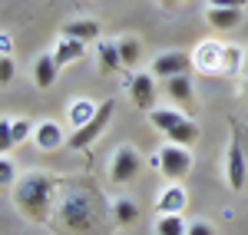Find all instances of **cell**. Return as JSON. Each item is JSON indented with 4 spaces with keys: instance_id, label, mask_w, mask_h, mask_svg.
<instances>
[{
    "instance_id": "52a82bcc",
    "label": "cell",
    "mask_w": 248,
    "mask_h": 235,
    "mask_svg": "<svg viewBox=\"0 0 248 235\" xmlns=\"http://www.w3.org/2000/svg\"><path fill=\"white\" fill-rule=\"evenodd\" d=\"M232 142H229V186L232 189H242L245 186V156H242V136H238V126H232Z\"/></svg>"
},
{
    "instance_id": "83f0119b",
    "label": "cell",
    "mask_w": 248,
    "mask_h": 235,
    "mask_svg": "<svg viewBox=\"0 0 248 235\" xmlns=\"http://www.w3.org/2000/svg\"><path fill=\"white\" fill-rule=\"evenodd\" d=\"M0 53H3V57L10 53V37H7V33H0Z\"/></svg>"
},
{
    "instance_id": "9c48e42d",
    "label": "cell",
    "mask_w": 248,
    "mask_h": 235,
    "mask_svg": "<svg viewBox=\"0 0 248 235\" xmlns=\"http://www.w3.org/2000/svg\"><path fill=\"white\" fill-rule=\"evenodd\" d=\"M57 73H60V66H57V60H53V53H43V57L37 60V66H33V79H37L40 90H50L53 79H57Z\"/></svg>"
},
{
    "instance_id": "cb8c5ba5",
    "label": "cell",
    "mask_w": 248,
    "mask_h": 235,
    "mask_svg": "<svg viewBox=\"0 0 248 235\" xmlns=\"http://www.w3.org/2000/svg\"><path fill=\"white\" fill-rule=\"evenodd\" d=\"M30 136V123L27 119H14V142H23Z\"/></svg>"
},
{
    "instance_id": "6da1fadb",
    "label": "cell",
    "mask_w": 248,
    "mask_h": 235,
    "mask_svg": "<svg viewBox=\"0 0 248 235\" xmlns=\"http://www.w3.org/2000/svg\"><path fill=\"white\" fill-rule=\"evenodd\" d=\"M53 192H57V182L46 176V172H30V176L20 179L17 192H14V202H17V209L27 219L43 222V219H46V212H50Z\"/></svg>"
},
{
    "instance_id": "ac0fdd59",
    "label": "cell",
    "mask_w": 248,
    "mask_h": 235,
    "mask_svg": "<svg viewBox=\"0 0 248 235\" xmlns=\"http://www.w3.org/2000/svg\"><path fill=\"white\" fill-rule=\"evenodd\" d=\"M179 119H182V116H179L175 110H149V123H153L155 129H162V133H169Z\"/></svg>"
},
{
    "instance_id": "2e32d148",
    "label": "cell",
    "mask_w": 248,
    "mask_h": 235,
    "mask_svg": "<svg viewBox=\"0 0 248 235\" xmlns=\"http://www.w3.org/2000/svg\"><path fill=\"white\" fill-rule=\"evenodd\" d=\"M155 235H186V222H182V216H175V212L162 216L159 222H155Z\"/></svg>"
},
{
    "instance_id": "f1b7e54d",
    "label": "cell",
    "mask_w": 248,
    "mask_h": 235,
    "mask_svg": "<svg viewBox=\"0 0 248 235\" xmlns=\"http://www.w3.org/2000/svg\"><path fill=\"white\" fill-rule=\"evenodd\" d=\"M162 3H166V7H172V3H179V0H162Z\"/></svg>"
},
{
    "instance_id": "4316f807",
    "label": "cell",
    "mask_w": 248,
    "mask_h": 235,
    "mask_svg": "<svg viewBox=\"0 0 248 235\" xmlns=\"http://www.w3.org/2000/svg\"><path fill=\"white\" fill-rule=\"evenodd\" d=\"M212 7H232V10H245V0H212Z\"/></svg>"
},
{
    "instance_id": "ffe728a7",
    "label": "cell",
    "mask_w": 248,
    "mask_h": 235,
    "mask_svg": "<svg viewBox=\"0 0 248 235\" xmlns=\"http://www.w3.org/2000/svg\"><path fill=\"white\" fill-rule=\"evenodd\" d=\"M182 202H186L182 189H169L166 196L159 199V209H162V212H179V209H182Z\"/></svg>"
},
{
    "instance_id": "e0dca14e",
    "label": "cell",
    "mask_w": 248,
    "mask_h": 235,
    "mask_svg": "<svg viewBox=\"0 0 248 235\" xmlns=\"http://www.w3.org/2000/svg\"><path fill=\"white\" fill-rule=\"evenodd\" d=\"M119 57H123V66H136V60L142 57V43L136 37L119 40Z\"/></svg>"
},
{
    "instance_id": "5bb4252c",
    "label": "cell",
    "mask_w": 248,
    "mask_h": 235,
    "mask_svg": "<svg viewBox=\"0 0 248 235\" xmlns=\"http://www.w3.org/2000/svg\"><path fill=\"white\" fill-rule=\"evenodd\" d=\"M83 40H70V37H63V43L57 47V53H53V60H57V66H66V63H73V60L83 57Z\"/></svg>"
},
{
    "instance_id": "d4e9b609",
    "label": "cell",
    "mask_w": 248,
    "mask_h": 235,
    "mask_svg": "<svg viewBox=\"0 0 248 235\" xmlns=\"http://www.w3.org/2000/svg\"><path fill=\"white\" fill-rule=\"evenodd\" d=\"M10 79H14V60L0 57V83H10Z\"/></svg>"
},
{
    "instance_id": "603a6c76",
    "label": "cell",
    "mask_w": 248,
    "mask_h": 235,
    "mask_svg": "<svg viewBox=\"0 0 248 235\" xmlns=\"http://www.w3.org/2000/svg\"><path fill=\"white\" fill-rule=\"evenodd\" d=\"M14 179H17L14 162H10L7 156H0V186H14Z\"/></svg>"
},
{
    "instance_id": "8992f818",
    "label": "cell",
    "mask_w": 248,
    "mask_h": 235,
    "mask_svg": "<svg viewBox=\"0 0 248 235\" xmlns=\"http://www.w3.org/2000/svg\"><path fill=\"white\" fill-rule=\"evenodd\" d=\"M129 96H133V103L139 106V110H155V77L153 73H136L133 79H129Z\"/></svg>"
},
{
    "instance_id": "484cf974",
    "label": "cell",
    "mask_w": 248,
    "mask_h": 235,
    "mask_svg": "<svg viewBox=\"0 0 248 235\" xmlns=\"http://www.w3.org/2000/svg\"><path fill=\"white\" fill-rule=\"evenodd\" d=\"M186 235H215V229H212L209 222H192L189 229H186Z\"/></svg>"
},
{
    "instance_id": "8fae6325",
    "label": "cell",
    "mask_w": 248,
    "mask_h": 235,
    "mask_svg": "<svg viewBox=\"0 0 248 235\" xmlns=\"http://www.w3.org/2000/svg\"><path fill=\"white\" fill-rule=\"evenodd\" d=\"M209 23L215 30H235L242 23V10H232V7H209Z\"/></svg>"
},
{
    "instance_id": "44dd1931",
    "label": "cell",
    "mask_w": 248,
    "mask_h": 235,
    "mask_svg": "<svg viewBox=\"0 0 248 235\" xmlns=\"http://www.w3.org/2000/svg\"><path fill=\"white\" fill-rule=\"evenodd\" d=\"M96 110H99V106H93V103H86V99L73 106V123H77V129L83 126V123H86V119H93V113H96Z\"/></svg>"
},
{
    "instance_id": "f546056e",
    "label": "cell",
    "mask_w": 248,
    "mask_h": 235,
    "mask_svg": "<svg viewBox=\"0 0 248 235\" xmlns=\"http://www.w3.org/2000/svg\"><path fill=\"white\" fill-rule=\"evenodd\" d=\"M245 73H248V57H245Z\"/></svg>"
},
{
    "instance_id": "d6986e66",
    "label": "cell",
    "mask_w": 248,
    "mask_h": 235,
    "mask_svg": "<svg viewBox=\"0 0 248 235\" xmlns=\"http://www.w3.org/2000/svg\"><path fill=\"white\" fill-rule=\"evenodd\" d=\"M113 212H116V222H119V225H133L136 216H139V209H136L133 199H119V202L113 205Z\"/></svg>"
},
{
    "instance_id": "7402d4cb",
    "label": "cell",
    "mask_w": 248,
    "mask_h": 235,
    "mask_svg": "<svg viewBox=\"0 0 248 235\" xmlns=\"http://www.w3.org/2000/svg\"><path fill=\"white\" fill-rule=\"evenodd\" d=\"M14 146V123L0 119V156H7V149Z\"/></svg>"
},
{
    "instance_id": "3957f363",
    "label": "cell",
    "mask_w": 248,
    "mask_h": 235,
    "mask_svg": "<svg viewBox=\"0 0 248 235\" xmlns=\"http://www.w3.org/2000/svg\"><path fill=\"white\" fill-rule=\"evenodd\" d=\"M159 169H162V176H166V179H182V176H189V169H192V153H189V146H175V142L162 146V149H159Z\"/></svg>"
},
{
    "instance_id": "7a4b0ae2",
    "label": "cell",
    "mask_w": 248,
    "mask_h": 235,
    "mask_svg": "<svg viewBox=\"0 0 248 235\" xmlns=\"http://www.w3.org/2000/svg\"><path fill=\"white\" fill-rule=\"evenodd\" d=\"M113 110H116V103L113 99H106V103H99V110L93 113V119H86L83 126H79L73 136L66 139V146L70 149H86L93 139H99V133L109 126V119H113Z\"/></svg>"
},
{
    "instance_id": "7c38bea8",
    "label": "cell",
    "mask_w": 248,
    "mask_h": 235,
    "mask_svg": "<svg viewBox=\"0 0 248 235\" xmlns=\"http://www.w3.org/2000/svg\"><path fill=\"white\" fill-rule=\"evenodd\" d=\"M166 139H169V142H175V146H192V142L199 139V126H195L192 119L182 116V119H179V123L169 129V133H166Z\"/></svg>"
},
{
    "instance_id": "30bf717a",
    "label": "cell",
    "mask_w": 248,
    "mask_h": 235,
    "mask_svg": "<svg viewBox=\"0 0 248 235\" xmlns=\"http://www.w3.org/2000/svg\"><path fill=\"white\" fill-rule=\"evenodd\" d=\"M63 37L83 40V43L99 40V23H96V20H73V23H66V27H63Z\"/></svg>"
},
{
    "instance_id": "4dcf8cb0",
    "label": "cell",
    "mask_w": 248,
    "mask_h": 235,
    "mask_svg": "<svg viewBox=\"0 0 248 235\" xmlns=\"http://www.w3.org/2000/svg\"><path fill=\"white\" fill-rule=\"evenodd\" d=\"M245 96H248V83H245Z\"/></svg>"
},
{
    "instance_id": "9a60e30c",
    "label": "cell",
    "mask_w": 248,
    "mask_h": 235,
    "mask_svg": "<svg viewBox=\"0 0 248 235\" xmlns=\"http://www.w3.org/2000/svg\"><path fill=\"white\" fill-rule=\"evenodd\" d=\"M96 53H99V66H103L106 73L123 66V57H119V43H106V40H103V43L96 47Z\"/></svg>"
},
{
    "instance_id": "ba28073f",
    "label": "cell",
    "mask_w": 248,
    "mask_h": 235,
    "mask_svg": "<svg viewBox=\"0 0 248 235\" xmlns=\"http://www.w3.org/2000/svg\"><path fill=\"white\" fill-rule=\"evenodd\" d=\"M166 90H169V96L175 99V103H182V106H195V86H192L189 73L166 79Z\"/></svg>"
},
{
    "instance_id": "4fadbf2b",
    "label": "cell",
    "mask_w": 248,
    "mask_h": 235,
    "mask_svg": "<svg viewBox=\"0 0 248 235\" xmlns=\"http://www.w3.org/2000/svg\"><path fill=\"white\" fill-rule=\"evenodd\" d=\"M33 139H37L40 149H57V146H63V133H60L57 123H40L37 129H33Z\"/></svg>"
},
{
    "instance_id": "277c9868",
    "label": "cell",
    "mask_w": 248,
    "mask_h": 235,
    "mask_svg": "<svg viewBox=\"0 0 248 235\" xmlns=\"http://www.w3.org/2000/svg\"><path fill=\"white\" fill-rule=\"evenodd\" d=\"M192 70V57L189 53H179V50H169V53H162V57L153 60V73L155 79H172V77H182V73H189Z\"/></svg>"
},
{
    "instance_id": "5b68a950",
    "label": "cell",
    "mask_w": 248,
    "mask_h": 235,
    "mask_svg": "<svg viewBox=\"0 0 248 235\" xmlns=\"http://www.w3.org/2000/svg\"><path fill=\"white\" fill-rule=\"evenodd\" d=\"M139 153L136 149H129V146H123V149H116L113 156V169H109V179H113L116 186H123V182H129V179H136V172H139Z\"/></svg>"
}]
</instances>
